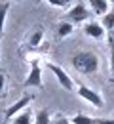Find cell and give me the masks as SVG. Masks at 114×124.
<instances>
[{
    "instance_id": "cell-9",
    "label": "cell",
    "mask_w": 114,
    "mask_h": 124,
    "mask_svg": "<svg viewBox=\"0 0 114 124\" xmlns=\"http://www.w3.org/2000/svg\"><path fill=\"white\" fill-rule=\"evenodd\" d=\"M72 32H74V25H72L70 21H67V19H65V21H61V23L57 25V36H59L61 40L67 38V36H70Z\"/></svg>"
},
{
    "instance_id": "cell-19",
    "label": "cell",
    "mask_w": 114,
    "mask_h": 124,
    "mask_svg": "<svg viewBox=\"0 0 114 124\" xmlns=\"http://www.w3.org/2000/svg\"><path fill=\"white\" fill-rule=\"evenodd\" d=\"M4 86H6V75L0 73V93L4 92Z\"/></svg>"
},
{
    "instance_id": "cell-14",
    "label": "cell",
    "mask_w": 114,
    "mask_h": 124,
    "mask_svg": "<svg viewBox=\"0 0 114 124\" xmlns=\"http://www.w3.org/2000/svg\"><path fill=\"white\" fill-rule=\"evenodd\" d=\"M70 122L72 124H97V118H91L87 115H74L70 118Z\"/></svg>"
},
{
    "instance_id": "cell-21",
    "label": "cell",
    "mask_w": 114,
    "mask_h": 124,
    "mask_svg": "<svg viewBox=\"0 0 114 124\" xmlns=\"http://www.w3.org/2000/svg\"><path fill=\"white\" fill-rule=\"evenodd\" d=\"M110 42H114V31L110 32Z\"/></svg>"
},
{
    "instance_id": "cell-22",
    "label": "cell",
    "mask_w": 114,
    "mask_h": 124,
    "mask_svg": "<svg viewBox=\"0 0 114 124\" xmlns=\"http://www.w3.org/2000/svg\"><path fill=\"white\" fill-rule=\"evenodd\" d=\"M108 2H114V0H108Z\"/></svg>"
},
{
    "instance_id": "cell-6",
    "label": "cell",
    "mask_w": 114,
    "mask_h": 124,
    "mask_svg": "<svg viewBox=\"0 0 114 124\" xmlns=\"http://www.w3.org/2000/svg\"><path fill=\"white\" fill-rule=\"evenodd\" d=\"M31 101H33V95H23V97H19L15 103H12L10 109L4 113V118L8 120V118H13L15 115H19L21 111H25V109L31 105Z\"/></svg>"
},
{
    "instance_id": "cell-13",
    "label": "cell",
    "mask_w": 114,
    "mask_h": 124,
    "mask_svg": "<svg viewBox=\"0 0 114 124\" xmlns=\"http://www.w3.org/2000/svg\"><path fill=\"white\" fill-rule=\"evenodd\" d=\"M103 29L105 31H108V32H112L114 31V10H110L107 16H103Z\"/></svg>"
},
{
    "instance_id": "cell-1",
    "label": "cell",
    "mask_w": 114,
    "mask_h": 124,
    "mask_svg": "<svg viewBox=\"0 0 114 124\" xmlns=\"http://www.w3.org/2000/svg\"><path fill=\"white\" fill-rule=\"evenodd\" d=\"M70 63L80 75H93L99 71V55L95 52H89V50L76 52L70 57Z\"/></svg>"
},
{
    "instance_id": "cell-17",
    "label": "cell",
    "mask_w": 114,
    "mask_h": 124,
    "mask_svg": "<svg viewBox=\"0 0 114 124\" xmlns=\"http://www.w3.org/2000/svg\"><path fill=\"white\" fill-rule=\"evenodd\" d=\"M108 63H110V73L114 75V42H110V57H108Z\"/></svg>"
},
{
    "instance_id": "cell-15",
    "label": "cell",
    "mask_w": 114,
    "mask_h": 124,
    "mask_svg": "<svg viewBox=\"0 0 114 124\" xmlns=\"http://www.w3.org/2000/svg\"><path fill=\"white\" fill-rule=\"evenodd\" d=\"M8 12H10V4H2V6H0V38H2V34H4V23H6Z\"/></svg>"
},
{
    "instance_id": "cell-11",
    "label": "cell",
    "mask_w": 114,
    "mask_h": 124,
    "mask_svg": "<svg viewBox=\"0 0 114 124\" xmlns=\"http://www.w3.org/2000/svg\"><path fill=\"white\" fill-rule=\"evenodd\" d=\"M34 124H51V113L48 109H40L34 116Z\"/></svg>"
},
{
    "instance_id": "cell-5",
    "label": "cell",
    "mask_w": 114,
    "mask_h": 124,
    "mask_svg": "<svg viewBox=\"0 0 114 124\" xmlns=\"http://www.w3.org/2000/svg\"><path fill=\"white\" fill-rule=\"evenodd\" d=\"M46 67L53 73V77L57 78V82L61 84V88H65V90H72V88H74V80L70 78V75L67 73L63 67H59V65H55V63H46Z\"/></svg>"
},
{
    "instance_id": "cell-3",
    "label": "cell",
    "mask_w": 114,
    "mask_h": 124,
    "mask_svg": "<svg viewBox=\"0 0 114 124\" xmlns=\"http://www.w3.org/2000/svg\"><path fill=\"white\" fill-rule=\"evenodd\" d=\"M23 88H42V67L38 59L31 61V71L23 82Z\"/></svg>"
},
{
    "instance_id": "cell-8",
    "label": "cell",
    "mask_w": 114,
    "mask_h": 124,
    "mask_svg": "<svg viewBox=\"0 0 114 124\" xmlns=\"http://www.w3.org/2000/svg\"><path fill=\"white\" fill-rule=\"evenodd\" d=\"M89 8H91V14L103 17L108 14V0H87Z\"/></svg>"
},
{
    "instance_id": "cell-12",
    "label": "cell",
    "mask_w": 114,
    "mask_h": 124,
    "mask_svg": "<svg viewBox=\"0 0 114 124\" xmlns=\"http://www.w3.org/2000/svg\"><path fill=\"white\" fill-rule=\"evenodd\" d=\"M42 42H44V31H42V29H36V31L31 34V38H29V46L38 48Z\"/></svg>"
},
{
    "instance_id": "cell-2",
    "label": "cell",
    "mask_w": 114,
    "mask_h": 124,
    "mask_svg": "<svg viewBox=\"0 0 114 124\" xmlns=\"http://www.w3.org/2000/svg\"><path fill=\"white\" fill-rule=\"evenodd\" d=\"M76 93H78V97H82L84 101H87V103H91L93 107L101 109L105 105V99H103V95L99 92H95L93 88H89V86H86V84H78V88H76Z\"/></svg>"
},
{
    "instance_id": "cell-10",
    "label": "cell",
    "mask_w": 114,
    "mask_h": 124,
    "mask_svg": "<svg viewBox=\"0 0 114 124\" xmlns=\"http://www.w3.org/2000/svg\"><path fill=\"white\" fill-rule=\"evenodd\" d=\"M13 124H34V120H33V113H31L29 109L21 111L19 115H15V116H13Z\"/></svg>"
},
{
    "instance_id": "cell-18",
    "label": "cell",
    "mask_w": 114,
    "mask_h": 124,
    "mask_svg": "<svg viewBox=\"0 0 114 124\" xmlns=\"http://www.w3.org/2000/svg\"><path fill=\"white\" fill-rule=\"evenodd\" d=\"M51 124H72V122H70V118H67V116H63V115H59Z\"/></svg>"
},
{
    "instance_id": "cell-7",
    "label": "cell",
    "mask_w": 114,
    "mask_h": 124,
    "mask_svg": "<svg viewBox=\"0 0 114 124\" xmlns=\"http://www.w3.org/2000/svg\"><path fill=\"white\" fill-rule=\"evenodd\" d=\"M84 32H86L89 38H93V40H103L105 34H107V31L103 29V25H99V21L86 23V25H84Z\"/></svg>"
},
{
    "instance_id": "cell-4",
    "label": "cell",
    "mask_w": 114,
    "mask_h": 124,
    "mask_svg": "<svg viewBox=\"0 0 114 124\" xmlns=\"http://www.w3.org/2000/svg\"><path fill=\"white\" fill-rule=\"evenodd\" d=\"M67 21H70L72 25H80V23H84L86 19H89L91 17V12L84 6V4H74L68 12H67Z\"/></svg>"
},
{
    "instance_id": "cell-20",
    "label": "cell",
    "mask_w": 114,
    "mask_h": 124,
    "mask_svg": "<svg viewBox=\"0 0 114 124\" xmlns=\"http://www.w3.org/2000/svg\"><path fill=\"white\" fill-rule=\"evenodd\" d=\"M97 124H114V118H97Z\"/></svg>"
},
{
    "instance_id": "cell-16",
    "label": "cell",
    "mask_w": 114,
    "mask_h": 124,
    "mask_svg": "<svg viewBox=\"0 0 114 124\" xmlns=\"http://www.w3.org/2000/svg\"><path fill=\"white\" fill-rule=\"evenodd\" d=\"M46 2H48L49 6H53V8H65L70 0H46Z\"/></svg>"
}]
</instances>
